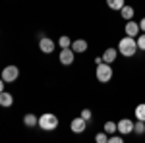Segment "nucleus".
<instances>
[{
  "label": "nucleus",
  "instance_id": "obj_23",
  "mask_svg": "<svg viewBox=\"0 0 145 143\" xmlns=\"http://www.w3.org/2000/svg\"><path fill=\"white\" fill-rule=\"evenodd\" d=\"M81 118H85V120H91V110H89V108H83V110H81Z\"/></svg>",
  "mask_w": 145,
  "mask_h": 143
},
{
  "label": "nucleus",
  "instance_id": "obj_19",
  "mask_svg": "<svg viewBox=\"0 0 145 143\" xmlns=\"http://www.w3.org/2000/svg\"><path fill=\"white\" fill-rule=\"evenodd\" d=\"M134 132L135 133H143L145 132V122L143 120H137V124H134Z\"/></svg>",
  "mask_w": 145,
  "mask_h": 143
},
{
  "label": "nucleus",
  "instance_id": "obj_8",
  "mask_svg": "<svg viewBox=\"0 0 145 143\" xmlns=\"http://www.w3.org/2000/svg\"><path fill=\"white\" fill-rule=\"evenodd\" d=\"M39 48H41V52L50 54V52L54 50V41H52V39H48V37H43V39L39 41Z\"/></svg>",
  "mask_w": 145,
  "mask_h": 143
},
{
  "label": "nucleus",
  "instance_id": "obj_13",
  "mask_svg": "<svg viewBox=\"0 0 145 143\" xmlns=\"http://www.w3.org/2000/svg\"><path fill=\"white\" fill-rule=\"evenodd\" d=\"M23 124H25L27 128H35V126H39V118H37L35 114H25V118H23Z\"/></svg>",
  "mask_w": 145,
  "mask_h": 143
},
{
  "label": "nucleus",
  "instance_id": "obj_14",
  "mask_svg": "<svg viewBox=\"0 0 145 143\" xmlns=\"http://www.w3.org/2000/svg\"><path fill=\"white\" fill-rule=\"evenodd\" d=\"M120 16H122L126 22L134 20V8H132V6H126V4H124V8L120 10Z\"/></svg>",
  "mask_w": 145,
  "mask_h": 143
},
{
  "label": "nucleus",
  "instance_id": "obj_20",
  "mask_svg": "<svg viewBox=\"0 0 145 143\" xmlns=\"http://www.w3.org/2000/svg\"><path fill=\"white\" fill-rule=\"evenodd\" d=\"M95 141H97V143H106V141H108V137H106V132L97 133V135H95Z\"/></svg>",
  "mask_w": 145,
  "mask_h": 143
},
{
  "label": "nucleus",
  "instance_id": "obj_12",
  "mask_svg": "<svg viewBox=\"0 0 145 143\" xmlns=\"http://www.w3.org/2000/svg\"><path fill=\"white\" fill-rule=\"evenodd\" d=\"M12 103H14V97H12L10 93H6V91H2L0 93V106H12Z\"/></svg>",
  "mask_w": 145,
  "mask_h": 143
},
{
  "label": "nucleus",
  "instance_id": "obj_5",
  "mask_svg": "<svg viewBox=\"0 0 145 143\" xmlns=\"http://www.w3.org/2000/svg\"><path fill=\"white\" fill-rule=\"evenodd\" d=\"M85 128H87V120L81 118V116H79V118H74V120L70 122V130L74 133H83Z\"/></svg>",
  "mask_w": 145,
  "mask_h": 143
},
{
  "label": "nucleus",
  "instance_id": "obj_17",
  "mask_svg": "<svg viewBox=\"0 0 145 143\" xmlns=\"http://www.w3.org/2000/svg\"><path fill=\"white\" fill-rule=\"evenodd\" d=\"M105 132L106 133H116L118 132V124H114V122H106V124H105Z\"/></svg>",
  "mask_w": 145,
  "mask_h": 143
},
{
  "label": "nucleus",
  "instance_id": "obj_18",
  "mask_svg": "<svg viewBox=\"0 0 145 143\" xmlns=\"http://www.w3.org/2000/svg\"><path fill=\"white\" fill-rule=\"evenodd\" d=\"M58 44H60L62 48H70V46H72V41H70V37H68V35H62V37H60V41H58Z\"/></svg>",
  "mask_w": 145,
  "mask_h": 143
},
{
  "label": "nucleus",
  "instance_id": "obj_16",
  "mask_svg": "<svg viewBox=\"0 0 145 143\" xmlns=\"http://www.w3.org/2000/svg\"><path fill=\"white\" fill-rule=\"evenodd\" d=\"M135 118L145 122V104H137L135 106Z\"/></svg>",
  "mask_w": 145,
  "mask_h": 143
},
{
  "label": "nucleus",
  "instance_id": "obj_4",
  "mask_svg": "<svg viewBox=\"0 0 145 143\" xmlns=\"http://www.w3.org/2000/svg\"><path fill=\"white\" fill-rule=\"evenodd\" d=\"M18 76H20V70H18V66H6L4 70H2V79L6 81V83H12V81H16L18 79Z\"/></svg>",
  "mask_w": 145,
  "mask_h": 143
},
{
  "label": "nucleus",
  "instance_id": "obj_21",
  "mask_svg": "<svg viewBox=\"0 0 145 143\" xmlns=\"http://www.w3.org/2000/svg\"><path fill=\"white\" fill-rule=\"evenodd\" d=\"M135 43H137V48L145 50V33L141 35V37H137V41H135Z\"/></svg>",
  "mask_w": 145,
  "mask_h": 143
},
{
  "label": "nucleus",
  "instance_id": "obj_9",
  "mask_svg": "<svg viewBox=\"0 0 145 143\" xmlns=\"http://www.w3.org/2000/svg\"><path fill=\"white\" fill-rule=\"evenodd\" d=\"M139 31H141V29H139V23L132 22V20L126 23V35H128V37H137Z\"/></svg>",
  "mask_w": 145,
  "mask_h": 143
},
{
  "label": "nucleus",
  "instance_id": "obj_11",
  "mask_svg": "<svg viewBox=\"0 0 145 143\" xmlns=\"http://www.w3.org/2000/svg\"><path fill=\"white\" fill-rule=\"evenodd\" d=\"M87 46H89V44H87L85 39H78V41H74V43H72V50H74V52H85V50H87Z\"/></svg>",
  "mask_w": 145,
  "mask_h": 143
},
{
  "label": "nucleus",
  "instance_id": "obj_10",
  "mask_svg": "<svg viewBox=\"0 0 145 143\" xmlns=\"http://www.w3.org/2000/svg\"><path fill=\"white\" fill-rule=\"evenodd\" d=\"M116 56H118V50L116 48H106L105 52H103V62H106V64H112L114 60H116Z\"/></svg>",
  "mask_w": 145,
  "mask_h": 143
},
{
  "label": "nucleus",
  "instance_id": "obj_1",
  "mask_svg": "<svg viewBox=\"0 0 145 143\" xmlns=\"http://www.w3.org/2000/svg\"><path fill=\"white\" fill-rule=\"evenodd\" d=\"M118 52L122 56H134L135 52H137V43H135L134 37H124V39H120V43H118Z\"/></svg>",
  "mask_w": 145,
  "mask_h": 143
},
{
  "label": "nucleus",
  "instance_id": "obj_22",
  "mask_svg": "<svg viewBox=\"0 0 145 143\" xmlns=\"http://www.w3.org/2000/svg\"><path fill=\"white\" fill-rule=\"evenodd\" d=\"M108 141H110V143H122L124 139H122V135H116V133H112L110 137H108Z\"/></svg>",
  "mask_w": 145,
  "mask_h": 143
},
{
  "label": "nucleus",
  "instance_id": "obj_7",
  "mask_svg": "<svg viewBox=\"0 0 145 143\" xmlns=\"http://www.w3.org/2000/svg\"><path fill=\"white\" fill-rule=\"evenodd\" d=\"M118 132L122 133V135H128V133L134 132V122L128 120V118H122V120L118 122Z\"/></svg>",
  "mask_w": 145,
  "mask_h": 143
},
{
  "label": "nucleus",
  "instance_id": "obj_2",
  "mask_svg": "<svg viewBox=\"0 0 145 143\" xmlns=\"http://www.w3.org/2000/svg\"><path fill=\"white\" fill-rule=\"evenodd\" d=\"M39 128L45 130V132L56 130V128H58V118H56V114H50V112L41 114V116H39Z\"/></svg>",
  "mask_w": 145,
  "mask_h": 143
},
{
  "label": "nucleus",
  "instance_id": "obj_6",
  "mask_svg": "<svg viewBox=\"0 0 145 143\" xmlns=\"http://www.w3.org/2000/svg\"><path fill=\"white\" fill-rule=\"evenodd\" d=\"M74 58H76V52L72 48H62V52H60V64L70 66V64H74Z\"/></svg>",
  "mask_w": 145,
  "mask_h": 143
},
{
  "label": "nucleus",
  "instance_id": "obj_3",
  "mask_svg": "<svg viewBox=\"0 0 145 143\" xmlns=\"http://www.w3.org/2000/svg\"><path fill=\"white\" fill-rule=\"evenodd\" d=\"M95 76H97V79H99L101 83H108V81L112 79V68H110V64H106V62L97 64V72H95Z\"/></svg>",
  "mask_w": 145,
  "mask_h": 143
},
{
  "label": "nucleus",
  "instance_id": "obj_24",
  "mask_svg": "<svg viewBox=\"0 0 145 143\" xmlns=\"http://www.w3.org/2000/svg\"><path fill=\"white\" fill-rule=\"evenodd\" d=\"M139 29H141V31H143V33H145V18H143V20H141V22H139Z\"/></svg>",
  "mask_w": 145,
  "mask_h": 143
},
{
  "label": "nucleus",
  "instance_id": "obj_25",
  "mask_svg": "<svg viewBox=\"0 0 145 143\" xmlns=\"http://www.w3.org/2000/svg\"><path fill=\"white\" fill-rule=\"evenodd\" d=\"M4 83H6V81H4V79H2V77H0V93H2V91H4Z\"/></svg>",
  "mask_w": 145,
  "mask_h": 143
},
{
  "label": "nucleus",
  "instance_id": "obj_15",
  "mask_svg": "<svg viewBox=\"0 0 145 143\" xmlns=\"http://www.w3.org/2000/svg\"><path fill=\"white\" fill-rule=\"evenodd\" d=\"M106 6H108L110 10H122L124 0H106Z\"/></svg>",
  "mask_w": 145,
  "mask_h": 143
}]
</instances>
